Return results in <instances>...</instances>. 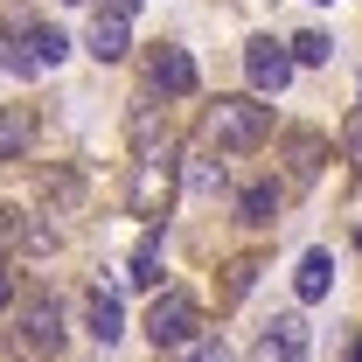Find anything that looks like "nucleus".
Masks as SVG:
<instances>
[{"instance_id":"20e7f679","label":"nucleus","mask_w":362,"mask_h":362,"mask_svg":"<svg viewBox=\"0 0 362 362\" xmlns=\"http://www.w3.org/2000/svg\"><path fill=\"white\" fill-rule=\"evenodd\" d=\"M244 77H251V90H286L293 84V49H279L272 35H251L244 42Z\"/></svg>"},{"instance_id":"2eb2a0df","label":"nucleus","mask_w":362,"mask_h":362,"mask_svg":"<svg viewBox=\"0 0 362 362\" xmlns=\"http://www.w3.org/2000/svg\"><path fill=\"white\" fill-rule=\"evenodd\" d=\"M293 63H307V70H327L334 63V35H320V28H307V35H293Z\"/></svg>"},{"instance_id":"6e6552de","label":"nucleus","mask_w":362,"mask_h":362,"mask_svg":"<svg viewBox=\"0 0 362 362\" xmlns=\"http://www.w3.org/2000/svg\"><path fill=\"white\" fill-rule=\"evenodd\" d=\"M35 105H0V160H21L35 146Z\"/></svg>"},{"instance_id":"bb28decb","label":"nucleus","mask_w":362,"mask_h":362,"mask_svg":"<svg viewBox=\"0 0 362 362\" xmlns=\"http://www.w3.org/2000/svg\"><path fill=\"white\" fill-rule=\"evenodd\" d=\"M320 7H327V0H320Z\"/></svg>"},{"instance_id":"7ed1b4c3","label":"nucleus","mask_w":362,"mask_h":362,"mask_svg":"<svg viewBox=\"0 0 362 362\" xmlns=\"http://www.w3.org/2000/svg\"><path fill=\"white\" fill-rule=\"evenodd\" d=\"M195 334H202V307L188 300V293H153V307H146V341L153 349H195Z\"/></svg>"},{"instance_id":"423d86ee","label":"nucleus","mask_w":362,"mask_h":362,"mask_svg":"<svg viewBox=\"0 0 362 362\" xmlns=\"http://www.w3.org/2000/svg\"><path fill=\"white\" fill-rule=\"evenodd\" d=\"M258 362H307V320L279 314L265 334H258Z\"/></svg>"},{"instance_id":"4468645a","label":"nucleus","mask_w":362,"mask_h":362,"mask_svg":"<svg viewBox=\"0 0 362 362\" xmlns=\"http://www.w3.org/2000/svg\"><path fill=\"white\" fill-rule=\"evenodd\" d=\"M126 286H160V230H146L133 251V265H126Z\"/></svg>"},{"instance_id":"9d476101","label":"nucleus","mask_w":362,"mask_h":362,"mask_svg":"<svg viewBox=\"0 0 362 362\" xmlns=\"http://www.w3.org/2000/svg\"><path fill=\"white\" fill-rule=\"evenodd\" d=\"M21 49H28V63H35V77H42V70H56V63L70 56V35L49 28V21H35V28H21Z\"/></svg>"},{"instance_id":"f8f14e48","label":"nucleus","mask_w":362,"mask_h":362,"mask_svg":"<svg viewBox=\"0 0 362 362\" xmlns=\"http://www.w3.org/2000/svg\"><path fill=\"white\" fill-rule=\"evenodd\" d=\"M327 286H334V251H307V258H300V272H293V293H300V300H327Z\"/></svg>"},{"instance_id":"1a4fd4ad","label":"nucleus","mask_w":362,"mask_h":362,"mask_svg":"<svg viewBox=\"0 0 362 362\" xmlns=\"http://www.w3.org/2000/svg\"><path fill=\"white\" fill-rule=\"evenodd\" d=\"M126 49H133V21L98 7V21H90V56H98V63H119Z\"/></svg>"},{"instance_id":"a878e982","label":"nucleus","mask_w":362,"mask_h":362,"mask_svg":"<svg viewBox=\"0 0 362 362\" xmlns=\"http://www.w3.org/2000/svg\"><path fill=\"white\" fill-rule=\"evenodd\" d=\"M356 244H362V230H356Z\"/></svg>"},{"instance_id":"9b49d317","label":"nucleus","mask_w":362,"mask_h":362,"mask_svg":"<svg viewBox=\"0 0 362 362\" xmlns=\"http://www.w3.org/2000/svg\"><path fill=\"white\" fill-rule=\"evenodd\" d=\"M84 320H90V334L112 349V341L126 334V307H119V293H105V286H98V293L84 300Z\"/></svg>"},{"instance_id":"f257e3e1","label":"nucleus","mask_w":362,"mask_h":362,"mask_svg":"<svg viewBox=\"0 0 362 362\" xmlns=\"http://www.w3.org/2000/svg\"><path fill=\"white\" fill-rule=\"evenodd\" d=\"M175 146H168V139H160V146H146V153H139L133 160V188H126V209H133V216H146V223H160V216H168V209H175Z\"/></svg>"},{"instance_id":"4be33fe9","label":"nucleus","mask_w":362,"mask_h":362,"mask_svg":"<svg viewBox=\"0 0 362 362\" xmlns=\"http://www.w3.org/2000/svg\"><path fill=\"white\" fill-rule=\"evenodd\" d=\"M7 307H14V272L0 265V314H7Z\"/></svg>"},{"instance_id":"f03ea898","label":"nucleus","mask_w":362,"mask_h":362,"mask_svg":"<svg viewBox=\"0 0 362 362\" xmlns=\"http://www.w3.org/2000/svg\"><path fill=\"white\" fill-rule=\"evenodd\" d=\"M265 133H272V105H258V98H216L209 139H216L223 153H251Z\"/></svg>"},{"instance_id":"aec40b11","label":"nucleus","mask_w":362,"mask_h":362,"mask_svg":"<svg viewBox=\"0 0 362 362\" xmlns=\"http://www.w3.org/2000/svg\"><path fill=\"white\" fill-rule=\"evenodd\" d=\"M188 362H237V356H230L223 341H195V356H188Z\"/></svg>"},{"instance_id":"0eeeda50","label":"nucleus","mask_w":362,"mask_h":362,"mask_svg":"<svg viewBox=\"0 0 362 362\" xmlns=\"http://www.w3.org/2000/svg\"><path fill=\"white\" fill-rule=\"evenodd\" d=\"M21 349H28V356H56V349H63V314H56V300H35V307L21 314Z\"/></svg>"},{"instance_id":"6ab92c4d","label":"nucleus","mask_w":362,"mask_h":362,"mask_svg":"<svg viewBox=\"0 0 362 362\" xmlns=\"http://www.w3.org/2000/svg\"><path fill=\"white\" fill-rule=\"evenodd\" d=\"M341 146H349V160H356V175H362V112L349 119V133H341Z\"/></svg>"},{"instance_id":"a211bd4d","label":"nucleus","mask_w":362,"mask_h":362,"mask_svg":"<svg viewBox=\"0 0 362 362\" xmlns=\"http://www.w3.org/2000/svg\"><path fill=\"white\" fill-rule=\"evenodd\" d=\"M251 279H258V258H237V265H230V300H244Z\"/></svg>"},{"instance_id":"dca6fc26","label":"nucleus","mask_w":362,"mask_h":362,"mask_svg":"<svg viewBox=\"0 0 362 362\" xmlns=\"http://www.w3.org/2000/svg\"><path fill=\"white\" fill-rule=\"evenodd\" d=\"M237 209H244V223H272V216H279V188H265V181H258V188H244V195H237Z\"/></svg>"},{"instance_id":"412c9836","label":"nucleus","mask_w":362,"mask_h":362,"mask_svg":"<svg viewBox=\"0 0 362 362\" xmlns=\"http://www.w3.org/2000/svg\"><path fill=\"white\" fill-rule=\"evenodd\" d=\"M14 237H21V216H14V209H7V202H0V251H7V244H14Z\"/></svg>"},{"instance_id":"f3484780","label":"nucleus","mask_w":362,"mask_h":362,"mask_svg":"<svg viewBox=\"0 0 362 362\" xmlns=\"http://www.w3.org/2000/svg\"><path fill=\"white\" fill-rule=\"evenodd\" d=\"M0 70H7V77H35V63H28L21 35H0Z\"/></svg>"},{"instance_id":"ddd939ff","label":"nucleus","mask_w":362,"mask_h":362,"mask_svg":"<svg viewBox=\"0 0 362 362\" xmlns=\"http://www.w3.org/2000/svg\"><path fill=\"white\" fill-rule=\"evenodd\" d=\"M181 181H188V195L216 202V195H223V160H216V153H188V160H181Z\"/></svg>"},{"instance_id":"5701e85b","label":"nucleus","mask_w":362,"mask_h":362,"mask_svg":"<svg viewBox=\"0 0 362 362\" xmlns=\"http://www.w3.org/2000/svg\"><path fill=\"white\" fill-rule=\"evenodd\" d=\"M105 14H126V21H133V14H139V0H105Z\"/></svg>"},{"instance_id":"39448f33","label":"nucleus","mask_w":362,"mask_h":362,"mask_svg":"<svg viewBox=\"0 0 362 362\" xmlns=\"http://www.w3.org/2000/svg\"><path fill=\"white\" fill-rule=\"evenodd\" d=\"M146 77H153L160 98H188V90H195V56L175 49V42H160V49H153V63H146Z\"/></svg>"},{"instance_id":"b1692460","label":"nucleus","mask_w":362,"mask_h":362,"mask_svg":"<svg viewBox=\"0 0 362 362\" xmlns=\"http://www.w3.org/2000/svg\"><path fill=\"white\" fill-rule=\"evenodd\" d=\"M63 7H84V0H63Z\"/></svg>"},{"instance_id":"393cba45","label":"nucleus","mask_w":362,"mask_h":362,"mask_svg":"<svg viewBox=\"0 0 362 362\" xmlns=\"http://www.w3.org/2000/svg\"><path fill=\"white\" fill-rule=\"evenodd\" d=\"M356 362H362V341H356Z\"/></svg>"}]
</instances>
